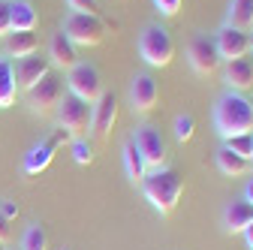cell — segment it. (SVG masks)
Returning a JSON list of instances; mask_svg holds the SVG:
<instances>
[{
  "mask_svg": "<svg viewBox=\"0 0 253 250\" xmlns=\"http://www.w3.org/2000/svg\"><path fill=\"white\" fill-rule=\"evenodd\" d=\"M67 6L73 12H90V15H100V0H67Z\"/></svg>",
  "mask_w": 253,
  "mask_h": 250,
  "instance_id": "83f0119b",
  "label": "cell"
},
{
  "mask_svg": "<svg viewBox=\"0 0 253 250\" xmlns=\"http://www.w3.org/2000/svg\"><path fill=\"white\" fill-rule=\"evenodd\" d=\"M244 199L253 205V178H250V181H247V187H244Z\"/></svg>",
  "mask_w": 253,
  "mask_h": 250,
  "instance_id": "836d02e7",
  "label": "cell"
},
{
  "mask_svg": "<svg viewBox=\"0 0 253 250\" xmlns=\"http://www.w3.org/2000/svg\"><path fill=\"white\" fill-rule=\"evenodd\" d=\"M12 30L9 24V0H0V37H6Z\"/></svg>",
  "mask_w": 253,
  "mask_h": 250,
  "instance_id": "f546056e",
  "label": "cell"
},
{
  "mask_svg": "<svg viewBox=\"0 0 253 250\" xmlns=\"http://www.w3.org/2000/svg\"><path fill=\"white\" fill-rule=\"evenodd\" d=\"M130 142L139 148V154L145 157L148 169H160L166 163V139H163V133L157 130V127L142 124V127H136V133H133Z\"/></svg>",
  "mask_w": 253,
  "mask_h": 250,
  "instance_id": "ba28073f",
  "label": "cell"
},
{
  "mask_svg": "<svg viewBox=\"0 0 253 250\" xmlns=\"http://www.w3.org/2000/svg\"><path fill=\"white\" fill-rule=\"evenodd\" d=\"M214 160H217V169L223 172V175H229V178H241V175H247L250 166H253L250 160H244V157H238V154H232L226 145H223V148H217Z\"/></svg>",
  "mask_w": 253,
  "mask_h": 250,
  "instance_id": "44dd1931",
  "label": "cell"
},
{
  "mask_svg": "<svg viewBox=\"0 0 253 250\" xmlns=\"http://www.w3.org/2000/svg\"><path fill=\"white\" fill-rule=\"evenodd\" d=\"M37 45H40V40H37L34 30H9L3 37L6 57H27V54L37 51Z\"/></svg>",
  "mask_w": 253,
  "mask_h": 250,
  "instance_id": "e0dca14e",
  "label": "cell"
},
{
  "mask_svg": "<svg viewBox=\"0 0 253 250\" xmlns=\"http://www.w3.org/2000/svg\"><path fill=\"white\" fill-rule=\"evenodd\" d=\"M48 247V238H45V229L40 223H30L21 235V250H45Z\"/></svg>",
  "mask_w": 253,
  "mask_h": 250,
  "instance_id": "cb8c5ba5",
  "label": "cell"
},
{
  "mask_svg": "<svg viewBox=\"0 0 253 250\" xmlns=\"http://www.w3.org/2000/svg\"><path fill=\"white\" fill-rule=\"evenodd\" d=\"M139 54L148 67H169L172 54H175L172 34L163 24H148L139 34Z\"/></svg>",
  "mask_w": 253,
  "mask_h": 250,
  "instance_id": "277c9868",
  "label": "cell"
},
{
  "mask_svg": "<svg viewBox=\"0 0 253 250\" xmlns=\"http://www.w3.org/2000/svg\"><path fill=\"white\" fill-rule=\"evenodd\" d=\"M54 118L60 130H67L70 136H82L84 130H90V103H84L76 93H63L54 106Z\"/></svg>",
  "mask_w": 253,
  "mask_h": 250,
  "instance_id": "5b68a950",
  "label": "cell"
},
{
  "mask_svg": "<svg viewBox=\"0 0 253 250\" xmlns=\"http://www.w3.org/2000/svg\"><path fill=\"white\" fill-rule=\"evenodd\" d=\"M250 42H253V27H250Z\"/></svg>",
  "mask_w": 253,
  "mask_h": 250,
  "instance_id": "e575fe53",
  "label": "cell"
},
{
  "mask_svg": "<svg viewBox=\"0 0 253 250\" xmlns=\"http://www.w3.org/2000/svg\"><path fill=\"white\" fill-rule=\"evenodd\" d=\"M15 93H18V84H15L12 60L6 54H0V109L15 106Z\"/></svg>",
  "mask_w": 253,
  "mask_h": 250,
  "instance_id": "ffe728a7",
  "label": "cell"
},
{
  "mask_svg": "<svg viewBox=\"0 0 253 250\" xmlns=\"http://www.w3.org/2000/svg\"><path fill=\"white\" fill-rule=\"evenodd\" d=\"M175 136H178L181 142L193 139V118H190V115H178V118H175Z\"/></svg>",
  "mask_w": 253,
  "mask_h": 250,
  "instance_id": "4316f807",
  "label": "cell"
},
{
  "mask_svg": "<svg viewBox=\"0 0 253 250\" xmlns=\"http://www.w3.org/2000/svg\"><path fill=\"white\" fill-rule=\"evenodd\" d=\"M67 84H70V93H76V97H82L84 103H97L100 93H103V79H100V70L93 64H84V60H79V64L73 70H67Z\"/></svg>",
  "mask_w": 253,
  "mask_h": 250,
  "instance_id": "8992f818",
  "label": "cell"
},
{
  "mask_svg": "<svg viewBox=\"0 0 253 250\" xmlns=\"http://www.w3.org/2000/svg\"><path fill=\"white\" fill-rule=\"evenodd\" d=\"M223 82L229 90L244 93L253 87V57H235L226 60V70H223Z\"/></svg>",
  "mask_w": 253,
  "mask_h": 250,
  "instance_id": "5bb4252c",
  "label": "cell"
},
{
  "mask_svg": "<svg viewBox=\"0 0 253 250\" xmlns=\"http://www.w3.org/2000/svg\"><path fill=\"white\" fill-rule=\"evenodd\" d=\"M63 34H67V40L79 48V45H84V48H90V45H100L103 40H106V21L100 18V15H90V12H67V18H63Z\"/></svg>",
  "mask_w": 253,
  "mask_h": 250,
  "instance_id": "3957f363",
  "label": "cell"
},
{
  "mask_svg": "<svg viewBox=\"0 0 253 250\" xmlns=\"http://www.w3.org/2000/svg\"><path fill=\"white\" fill-rule=\"evenodd\" d=\"M214 42H217V51L223 60H235V57H247V51L253 48L250 42V30H238L232 24H223L214 34Z\"/></svg>",
  "mask_w": 253,
  "mask_h": 250,
  "instance_id": "30bf717a",
  "label": "cell"
},
{
  "mask_svg": "<svg viewBox=\"0 0 253 250\" xmlns=\"http://www.w3.org/2000/svg\"><path fill=\"white\" fill-rule=\"evenodd\" d=\"M253 223V205L247 199H232L223 211V229L226 232H244Z\"/></svg>",
  "mask_w": 253,
  "mask_h": 250,
  "instance_id": "2e32d148",
  "label": "cell"
},
{
  "mask_svg": "<svg viewBox=\"0 0 253 250\" xmlns=\"http://www.w3.org/2000/svg\"><path fill=\"white\" fill-rule=\"evenodd\" d=\"M241 235H244V244H247V250H253V223H250V226H247Z\"/></svg>",
  "mask_w": 253,
  "mask_h": 250,
  "instance_id": "d6a6232c",
  "label": "cell"
},
{
  "mask_svg": "<svg viewBox=\"0 0 253 250\" xmlns=\"http://www.w3.org/2000/svg\"><path fill=\"white\" fill-rule=\"evenodd\" d=\"M48 60H51V67H60V70H73L79 64V51L76 45L67 40V34H54L51 42H48Z\"/></svg>",
  "mask_w": 253,
  "mask_h": 250,
  "instance_id": "9a60e30c",
  "label": "cell"
},
{
  "mask_svg": "<svg viewBox=\"0 0 253 250\" xmlns=\"http://www.w3.org/2000/svg\"><path fill=\"white\" fill-rule=\"evenodd\" d=\"M51 157H54V145H51L48 139H42V142H37L34 148L24 154V163H21V166H24L27 175H40L42 169H48Z\"/></svg>",
  "mask_w": 253,
  "mask_h": 250,
  "instance_id": "ac0fdd59",
  "label": "cell"
},
{
  "mask_svg": "<svg viewBox=\"0 0 253 250\" xmlns=\"http://www.w3.org/2000/svg\"><path fill=\"white\" fill-rule=\"evenodd\" d=\"M160 100V87H157L154 76L151 73H139L133 82H130V106L133 112H151Z\"/></svg>",
  "mask_w": 253,
  "mask_h": 250,
  "instance_id": "4fadbf2b",
  "label": "cell"
},
{
  "mask_svg": "<svg viewBox=\"0 0 253 250\" xmlns=\"http://www.w3.org/2000/svg\"><path fill=\"white\" fill-rule=\"evenodd\" d=\"M0 214H3L6 220H15V217H18V205L9 202V199H0Z\"/></svg>",
  "mask_w": 253,
  "mask_h": 250,
  "instance_id": "4dcf8cb0",
  "label": "cell"
},
{
  "mask_svg": "<svg viewBox=\"0 0 253 250\" xmlns=\"http://www.w3.org/2000/svg\"><path fill=\"white\" fill-rule=\"evenodd\" d=\"M12 70H15V84L21 90H30L45 73H51V60L34 51V54H27V57H18Z\"/></svg>",
  "mask_w": 253,
  "mask_h": 250,
  "instance_id": "7c38bea8",
  "label": "cell"
},
{
  "mask_svg": "<svg viewBox=\"0 0 253 250\" xmlns=\"http://www.w3.org/2000/svg\"><path fill=\"white\" fill-rule=\"evenodd\" d=\"M60 97H63V79H60L57 73H45L34 87L27 90V103H30V109L40 112V115L51 112V109L60 103Z\"/></svg>",
  "mask_w": 253,
  "mask_h": 250,
  "instance_id": "9c48e42d",
  "label": "cell"
},
{
  "mask_svg": "<svg viewBox=\"0 0 253 250\" xmlns=\"http://www.w3.org/2000/svg\"><path fill=\"white\" fill-rule=\"evenodd\" d=\"M181 175L169 166H160V169H148V175L142 178V193L145 199L160 211V214H169L178 199H181Z\"/></svg>",
  "mask_w": 253,
  "mask_h": 250,
  "instance_id": "7a4b0ae2",
  "label": "cell"
},
{
  "mask_svg": "<svg viewBox=\"0 0 253 250\" xmlns=\"http://www.w3.org/2000/svg\"><path fill=\"white\" fill-rule=\"evenodd\" d=\"M214 127L223 142L241 133H253V103L235 90L220 93L214 103Z\"/></svg>",
  "mask_w": 253,
  "mask_h": 250,
  "instance_id": "6da1fadb",
  "label": "cell"
},
{
  "mask_svg": "<svg viewBox=\"0 0 253 250\" xmlns=\"http://www.w3.org/2000/svg\"><path fill=\"white\" fill-rule=\"evenodd\" d=\"M181 3H184V0H154L157 12H160V15H166V18H172V15L181 9Z\"/></svg>",
  "mask_w": 253,
  "mask_h": 250,
  "instance_id": "f1b7e54d",
  "label": "cell"
},
{
  "mask_svg": "<svg viewBox=\"0 0 253 250\" xmlns=\"http://www.w3.org/2000/svg\"><path fill=\"white\" fill-rule=\"evenodd\" d=\"M226 24H232L238 30H250L253 27V0H229Z\"/></svg>",
  "mask_w": 253,
  "mask_h": 250,
  "instance_id": "603a6c76",
  "label": "cell"
},
{
  "mask_svg": "<svg viewBox=\"0 0 253 250\" xmlns=\"http://www.w3.org/2000/svg\"><path fill=\"white\" fill-rule=\"evenodd\" d=\"M12 220H6L3 214H0V241H9V235H12V226H9Z\"/></svg>",
  "mask_w": 253,
  "mask_h": 250,
  "instance_id": "1f68e13d",
  "label": "cell"
},
{
  "mask_svg": "<svg viewBox=\"0 0 253 250\" xmlns=\"http://www.w3.org/2000/svg\"><path fill=\"white\" fill-rule=\"evenodd\" d=\"M187 60H190V67H193L199 76H211V73L220 70V64H223V57H220V51H217L214 37H208V34H196L193 40H190V45H187Z\"/></svg>",
  "mask_w": 253,
  "mask_h": 250,
  "instance_id": "52a82bcc",
  "label": "cell"
},
{
  "mask_svg": "<svg viewBox=\"0 0 253 250\" xmlns=\"http://www.w3.org/2000/svg\"><path fill=\"white\" fill-rule=\"evenodd\" d=\"M223 145H226L232 154H238V157H244V160H250V163H253V133L232 136V139H226Z\"/></svg>",
  "mask_w": 253,
  "mask_h": 250,
  "instance_id": "d4e9b609",
  "label": "cell"
},
{
  "mask_svg": "<svg viewBox=\"0 0 253 250\" xmlns=\"http://www.w3.org/2000/svg\"><path fill=\"white\" fill-rule=\"evenodd\" d=\"M73 160H76L79 166H87V163L93 160V148H90L87 139H82V136L73 139Z\"/></svg>",
  "mask_w": 253,
  "mask_h": 250,
  "instance_id": "484cf974",
  "label": "cell"
},
{
  "mask_svg": "<svg viewBox=\"0 0 253 250\" xmlns=\"http://www.w3.org/2000/svg\"><path fill=\"white\" fill-rule=\"evenodd\" d=\"M124 169H126V178L133 184H142V178L148 175V163H145V157L139 154V148L133 142L124 145Z\"/></svg>",
  "mask_w": 253,
  "mask_h": 250,
  "instance_id": "7402d4cb",
  "label": "cell"
},
{
  "mask_svg": "<svg viewBox=\"0 0 253 250\" xmlns=\"http://www.w3.org/2000/svg\"><path fill=\"white\" fill-rule=\"evenodd\" d=\"M118 118V97L109 90L100 93V100L90 106V133L97 136V139H106L109 130H112V124Z\"/></svg>",
  "mask_w": 253,
  "mask_h": 250,
  "instance_id": "8fae6325",
  "label": "cell"
},
{
  "mask_svg": "<svg viewBox=\"0 0 253 250\" xmlns=\"http://www.w3.org/2000/svg\"><path fill=\"white\" fill-rule=\"evenodd\" d=\"M37 9L30 0H9V24L12 30H37Z\"/></svg>",
  "mask_w": 253,
  "mask_h": 250,
  "instance_id": "d6986e66",
  "label": "cell"
}]
</instances>
